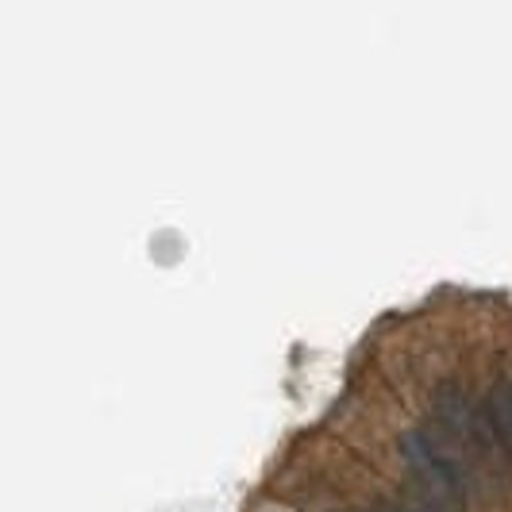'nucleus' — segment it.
<instances>
[{
  "mask_svg": "<svg viewBox=\"0 0 512 512\" xmlns=\"http://www.w3.org/2000/svg\"><path fill=\"white\" fill-rule=\"evenodd\" d=\"M401 459L412 482L428 497V505L439 512H462L470 501V482L459 462V451L443 436L428 432V428H409L401 436Z\"/></svg>",
  "mask_w": 512,
  "mask_h": 512,
  "instance_id": "1",
  "label": "nucleus"
},
{
  "mask_svg": "<svg viewBox=\"0 0 512 512\" xmlns=\"http://www.w3.org/2000/svg\"><path fill=\"white\" fill-rule=\"evenodd\" d=\"M482 412L489 420V432L497 439V451L512 459V382H497L482 401Z\"/></svg>",
  "mask_w": 512,
  "mask_h": 512,
  "instance_id": "2",
  "label": "nucleus"
},
{
  "mask_svg": "<svg viewBox=\"0 0 512 512\" xmlns=\"http://www.w3.org/2000/svg\"><path fill=\"white\" fill-rule=\"evenodd\" d=\"M382 512H439L432 505H416V509H382Z\"/></svg>",
  "mask_w": 512,
  "mask_h": 512,
  "instance_id": "3",
  "label": "nucleus"
}]
</instances>
